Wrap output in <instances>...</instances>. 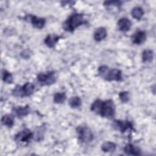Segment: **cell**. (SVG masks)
<instances>
[{"mask_svg":"<svg viewBox=\"0 0 156 156\" xmlns=\"http://www.w3.org/2000/svg\"><path fill=\"white\" fill-rule=\"evenodd\" d=\"M91 110L102 117L112 119L115 115V105L112 99L95 100L91 105Z\"/></svg>","mask_w":156,"mask_h":156,"instance_id":"1","label":"cell"},{"mask_svg":"<svg viewBox=\"0 0 156 156\" xmlns=\"http://www.w3.org/2000/svg\"><path fill=\"white\" fill-rule=\"evenodd\" d=\"M87 23L83 19V15L82 13H74L71 14L62 24L63 29L66 31L72 32L78 27Z\"/></svg>","mask_w":156,"mask_h":156,"instance_id":"2","label":"cell"},{"mask_svg":"<svg viewBox=\"0 0 156 156\" xmlns=\"http://www.w3.org/2000/svg\"><path fill=\"white\" fill-rule=\"evenodd\" d=\"M99 76L105 80L121 81L122 79V72L118 69H110L107 66L102 65L99 67Z\"/></svg>","mask_w":156,"mask_h":156,"instance_id":"3","label":"cell"},{"mask_svg":"<svg viewBox=\"0 0 156 156\" xmlns=\"http://www.w3.org/2000/svg\"><path fill=\"white\" fill-rule=\"evenodd\" d=\"M78 139L83 143L91 142L94 138L93 133L91 129L85 126H79L76 128Z\"/></svg>","mask_w":156,"mask_h":156,"instance_id":"4","label":"cell"},{"mask_svg":"<svg viewBox=\"0 0 156 156\" xmlns=\"http://www.w3.org/2000/svg\"><path fill=\"white\" fill-rule=\"evenodd\" d=\"M37 80L41 85H51L56 82L57 78L54 71L40 73L37 75Z\"/></svg>","mask_w":156,"mask_h":156,"instance_id":"5","label":"cell"},{"mask_svg":"<svg viewBox=\"0 0 156 156\" xmlns=\"http://www.w3.org/2000/svg\"><path fill=\"white\" fill-rule=\"evenodd\" d=\"M34 137V133L28 129H24L15 135L14 140L20 144H27Z\"/></svg>","mask_w":156,"mask_h":156,"instance_id":"6","label":"cell"},{"mask_svg":"<svg viewBox=\"0 0 156 156\" xmlns=\"http://www.w3.org/2000/svg\"><path fill=\"white\" fill-rule=\"evenodd\" d=\"M113 126L116 130H119L122 133H124L128 130L135 131L132 123L129 121L115 120L113 122Z\"/></svg>","mask_w":156,"mask_h":156,"instance_id":"7","label":"cell"},{"mask_svg":"<svg viewBox=\"0 0 156 156\" xmlns=\"http://www.w3.org/2000/svg\"><path fill=\"white\" fill-rule=\"evenodd\" d=\"M118 29L122 32H127L130 30L132 26V22L127 18H120L117 23Z\"/></svg>","mask_w":156,"mask_h":156,"instance_id":"8","label":"cell"},{"mask_svg":"<svg viewBox=\"0 0 156 156\" xmlns=\"http://www.w3.org/2000/svg\"><path fill=\"white\" fill-rule=\"evenodd\" d=\"M12 112L18 118H22L27 116L29 113L30 108L27 105L25 106H17L13 108Z\"/></svg>","mask_w":156,"mask_h":156,"instance_id":"9","label":"cell"},{"mask_svg":"<svg viewBox=\"0 0 156 156\" xmlns=\"http://www.w3.org/2000/svg\"><path fill=\"white\" fill-rule=\"evenodd\" d=\"M62 38L61 36H58L55 34H49L44 40L45 44L49 48H54L58 40Z\"/></svg>","mask_w":156,"mask_h":156,"instance_id":"10","label":"cell"},{"mask_svg":"<svg viewBox=\"0 0 156 156\" xmlns=\"http://www.w3.org/2000/svg\"><path fill=\"white\" fill-rule=\"evenodd\" d=\"M32 23V26L37 29H42L45 24L46 21L45 19L43 18H39L34 15H29L27 16Z\"/></svg>","mask_w":156,"mask_h":156,"instance_id":"11","label":"cell"},{"mask_svg":"<svg viewBox=\"0 0 156 156\" xmlns=\"http://www.w3.org/2000/svg\"><path fill=\"white\" fill-rule=\"evenodd\" d=\"M146 39V34L144 31L138 30L136 32L132 37L133 43L135 44H142Z\"/></svg>","mask_w":156,"mask_h":156,"instance_id":"12","label":"cell"},{"mask_svg":"<svg viewBox=\"0 0 156 156\" xmlns=\"http://www.w3.org/2000/svg\"><path fill=\"white\" fill-rule=\"evenodd\" d=\"M124 152L125 154L129 155H140L141 154L140 149L131 143H128L125 146Z\"/></svg>","mask_w":156,"mask_h":156,"instance_id":"13","label":"cell"},{"mask_svg":"<svg viewBox=\"0 0 156 156\" xmlns=\"http://www.w3.org/2000/svg\"><path fill=\"white\" fill-rule=\"evenodd\" d=\"M107 30L104 27H101L98 28L94 32L93 38L96 41H101L105 39L107 37Z\"/></svg>","mask_w":156,"mask_h":156,"instance_id":"14","label":"cell"},{"mask_svg":"<svg viewBox=\"0 0 156 156\" xmlns=\"http://www.w3.org/2000/svg\"><path fill=\"white\" fill-rule=\"evenodd\" d=\"M1 123L8 127H12L14 124V118L11 115H5L1 118Z\"/></svg>","mask_w":156,"mask_h":156,"instance_id":"15","label":"cell"},{"mask_svg":"<svg viewBox=\"0 0 156 156\" xmlns=\"http://www.w3.org/2000/svg\"><path fill=\"white\" fill-rule=\"evenodd\" d=\"M116 147V144L110 141H106L101 146V149L104 152H113L115 151Z\"/></svg>","mask_w":156,"mask_h":156,"instance_id":"16","label":"cell"},{"mask_svg":"<svg viewBox=\"0 0 156 156\" xmlns=\"http://www.w3.org/2000/svg\"><path fill=\"white\" fill-rule=\"evenodd\" d=\"M23 89L24 96H29L33 94L35 90V87L31 82H26L23 85Z\"/></svg>","mask_w":156,"mask_h":156,"instance_id":"17","label":"cell"},{"mask_svg":"<svg viewBox=\"0 0 156 156\" xmlns=\"http://www.w3.org/2000/svg\"><path fill=\"white\" fill-rule=\"evenodd\" d=\"M131 15L135 19L140 20L144 15L143 9L141 7H135L131 11Z\"/></svg>","mask_w":156,"mask_h":156,"instance_id":"18","label":"cell"},{"mask_svg":"<svg viewBox=\"0 0 156 156\" xmlns=\"http://www.w3.org/2000/svg\"><path fill=\"white\" fill-rule=\"evenodd\" d=\"M141 57L143 62H151L154 57L153 51L151 49H145L143 51Z\"/></svg>","mask_w":156,"mask_h":156,"instance_id":"19","label":"cell"},{"mask_svg":"<svg viewBox=\"0 0 156 156\" xmlns=\"http://www.w3.org/2000/svg\"><path fill=\"white\" fill-rule=\"evenodd\" d=\"M2 79V80L7 83H12L13 81V77L12 74L7 71V70L2 69L1 71Z\"/></svg>","mask_w":156,"mask_h":156,"instance_id":"20","label":"cell"},{"mask_svg":"<svg viewBox=\"0 0 156 156\" xmlns=\"http://www.w3.org/2000/svg\"><path fill=\"white\" fill-rule=\"evenodd\" d=\"M66 99V96L65 93L58 92L54 96V102L56 104H62Z\"/></svg>","mask_w":156,"mask_h":156,"instance_id":"21","label":"cell"},{"mask_svg":"<svg viewBox=\"0 0 156 156\" xmlns=\"http://www.w3.org/2000/svg\"><path fill=\"white\" fill-rule=\"evenodd\" d=\"M82 101L79 96L71 97L69 100V105L72 108H77L80 107Z\"/></svg>","mask_w":156,"mask_h":156,"instance_id":"22","label":"cell"},{"mask_svg":"<svg viewBox=\"0 0 156 156\" xmlns=\"http://www.w3.org/2000/svg\"><path fill=\"white\" fill-rule=\"evenodd\" d=\"M12 93L15 97H18V98L25 97L23 89V86L19 85H16V87L12 90Z\"/></svg>","mask_w":156,"mask_h":156,"instance_id":"23","label":"cell"},{"mask_svg":"<svg viewBox=\"0 0 156 156\" xmlns=\"http://www.w3.org/2000/svg\"><path fill=\"white\" fill-rule=\"evenodd\" d=\"M122 2L120 1H105L104 2L103 4L104 6L107 7H110V6H115V7H119L121 5Z\"/></svg>","mask_w":156,"mask_h":156,"instance_id":"24","label":"cell"},{"mask_svg":"<svg viewBox=\"0 0 156 156\" xmlns=\"http://www.w3.org/2000/svg\"><path fill=\"white\" fill-rule=\"evenodd\" d=\"M119 98L121 102H127L129 100V94L128 91H121L119 94Z\"/></svg>","mask_w":156,"mask_h":156,"instance_id":"25","label":"cell"}]
</instances>
